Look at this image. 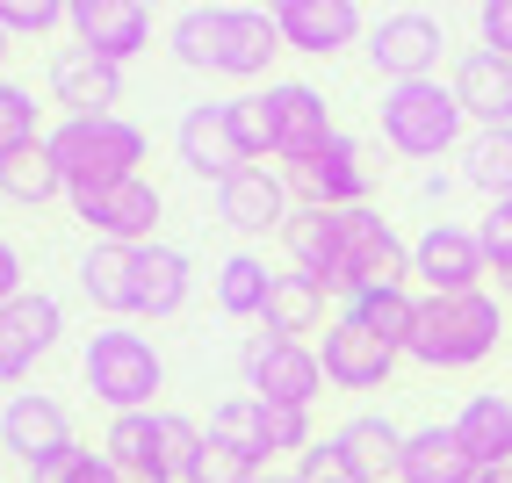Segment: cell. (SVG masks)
I'll list each match as a JSON object with an SVG mask.
<instances>
[{"mask_svg": "<svg viewBox=\"0 0 512 483\" xmlns=\"http://www.w3.org/2000/svg\"><path fill=\"white\" fill-rule=\"evenodd\" d=\"M166 44L195 73L260 80L282 51V29H275V8H231V0H217V8H181L166 22Z\"/></svg>", "mask_w": 512, "mask_h": 483, "instance_id": "cell-1", "label": "cell"}, {"mask_svg": "<svg viewBox=\"0 0 512 483\" xmlns=\"http://www.w3.org/2000/svg\"><path fill=\"white\" fill-rule=\"evenodd\" d=\"M505 339V296L476 289V296H419L412 339H404V361H419L433 375H462L484 368Z\"/></svg>", "mask_w": 512, "mask_h": 483, "instance_id": "cell-2", "label": "cell"}, {"mask_svg": "<svg viewBox=\"0 0 512 483\" xmlns=\"http://www.w3.org/2000/svg\"><path fill=\"white\" fill-rule=\"evenodd\" d=\"M44 145H51L58 174H65V195L80 202V195H101L116 181H138L152 137L130 116H65L58 130H44Z\"/></svg>", "mask_w": 512, "mask_h": 483, "instance_id": "cell-3", "label": "cell"}, {"mask_svg": "<svg viewBox=\"0 0 512 483\" xmlns=\"http://www.w3.org/2000/svg\"><path fill=\"white\" fill-rule=\"evenodd\" d=\"M383 145L397 159H448L455 145H469V116L448 80H404V87H383Z\"/></svg>", "mask_w": 512, "mask_h": 483, "instance_id": "cell-4", "label": "cell"}, {"mask_svg": "<svg viewBox=\"0 0 512 483\" xmlns=\"http://www.w3.org/2000/svg\"><path fill=\"white\" fill-rule=\"evenodd\" d=\"M80 375H87L94 404H109V419H123V411H152V397L166 390V361H159V347H152L145 332H130V325L94 332L87 354H80Z\"/></svg>", "mask_w": 512, "mask_h": 483, "instance_id": "cell-5", "label": "cell"}, {"mask_svg": "<svg viewBox=\"0 0 512 483\" xmlns=\"http://www.w3.org/2000/svg\"><path fill=\"white\" fill-rule=\"evenodd\" d=\"M238 375H246V397L282 404V411H311L318 390H325V361H318V347H303V339H275V332H253V339H246Z\"/></svg>", "mask_w": 512, "mask_h": 483, "instance_id": "cell-6", "label": "cell"}, {"mask_svg": "<svg viewBox=\"0 0 512 483\" xmlns=\"http://www.w3.org/2000/svg\"><path fill=\"white\" fill-rule=\"evenodd\" d=\"M0 447L29 469V476H44L51 462L73 455V411H65L51 390H15L8 404H0Z\"/></svg>", "mask_w": 512, "mask_h": 483, "instance_id": "cell-7", "label": "cell"}, {"mask_svg": "<svg viewBox=\"0 0 512 483\" xmlns=\"http://www.w3.org/2000/svg\"><path fill=\"white\" fill-rule=\"evenodd\" d=\"M412 282H426V296H476L491 282V260L476 246V224H448L433 217L412 238Z\"/></svg>", "mask_w": 512, "mask_h": 483, "instance_id": "cell-8", "label": "cell"}, {"mask_svg": "<svg viewBox=\"0 0 512 483\" xmlns=\"http://www.w3.org/2000/svg\"><path fill=\"white\" fill-rule=\"evenodd\" d=\"M440 44H448V29H440V15H426V8H390L368 29V58H375V73L390 87L440 80Z\"/></svg>", "mask_w": 512, "mask_h": 483, "instance_id": "cell-9", "label": "cell"}, {"mask_svg": "<svg viewBox=\"0 0 512 483\" xmlns=\"http://www.w3.org/2000/svg\"><path fill=\"white\" fill-rule=\"evenodd\" d=\"M65 332V303L51 289H22L15 303H0V390H15L37 375V361L58 347Z\"/></svg>", "mask_w": 512, "mask_h": 483, "instance_id": "cell-10", "label": "cell"}, {"mask_svg": "<svg viewBox=\"0 0 512 483\" xmlns=\"http://www.w3.org/2000/svg\"><path fill=\"white\" fill-rule=\"evenodd\" d=\"M289 195L303 202V210H368V195H375L368 152L339 130L311 166H289Z\"/></svg>", "mask_w": 512, "mask_h": 483, "instance_id": "cell-11", "label": "cell"}, {"mask_svg": "<svg viewBox=\"0 0 512 483\" xmlns=\"http://www.w3.org/2000/svg\"><path fill=\"white\" fill-rule=\"evenodd\" d=\"M73 217L94 231V246H159V217H166V202H159V188L138 174V181H116V188H101V195H80L73 202Z\"/></svg>", "mask_w": 512, "mask_h": 483, "instance_id": "cell-12", "label": "cell"}, {"mask_svg": "<svg viewBox=\"0 0 512 483\" xmlns=\"http://www.w3.org/2000/svg\"><path fill=\"white\" fill-rule=\"evenodd\" d=\"M260 94H267V116H275V159H282V174H289V166H311L339 137L325 94L311 80H267Z\"/></svg>", "mask_w": 512, "mask_h": 483, "instance_id": "cell-13", "label": "cell"}, {"mask_svg": "<svg viewBox=\"0 0 512 483\" xmlns=\"http://www.w3.org/2000/svg\"><path fill=\"white\" fill-rule=\"evenodd\" d=\"M296 217V195H289V174L282 166H238V174L217 188V224L238 231V238H267Z\"/></svg>", "mask_w": 512, "mask_h": 483, "instance_id": "cell-14", "label": "cell"}, {"mask_svg": "<svg viewBox=\"0 0 512 483\" xmlns=\"http://www.w3.org/2000/svg\"><path fill=\"white\" fill-rule=\"evenodd\" d=\"M101 455L116 462L123 483H181L174 440H166V411H123V419H109Z\"/></svg>", "mask_w": 512, "mask_h": 483, "instance_id": "cell-15", "label": "cell"}, {"mask_svg": "<svg viewBox=\"0 0 512 483\" xmlns=\"http://www.w3.org/2000/svg\"><path fill=\"white\" fill-rule=\"evenodd\" d=\"M73 51L130 65L138 51H152V8H138V0H73Z\"/></svg>", "mask_w": 512, "mask_h": 483, "instance_id": "cell-16", "label": "cell"}, {"mask_svg": "<svg viewBox=\"0 0 512 483\" xmlns=\"http://www.w3.org/2000/svg\"><path fill=\"white\" fill-rule=\"evenodd\" d=\"M318 361H325V383H332V390H383L404 354L390 347V339L361 332L354 318H332L325 339H318Z\"/></svg>", "mask_w": 512, "mask_h": 483, "instance_id": "cell-17", "label": "cell"}, {"mask_svg": "<svg viewBox=\"0 0 512 483\" xmlns=\"http://www.w3.org/2000/svg\"><path fill=\"white\" fill-rule=\"evenodd\" d=\"M275 29H282V51L339 58L347 44H361V8L354 0H275Z\"/></svg>", "mask_w": 512, "mask_h": 483, "instance_id": "cell-18", "label": "cell"}, {"mask_svg": "<svg viewBox=\"0 0 512 483\" xmlns=\"http://www.w3.org/2000/svg\"><path fill=\"white\" fill-rule=\"evenodd\" d=\"M174 152H181V166L195 181H210V188H224L238 166V137H231V101H195V109L174 123Z\"/></svg>", "mask_w": 512, "mask_h": 483, "instance_id": "cell-19", "label": "cell"}, {"mask_svg": "<svg viewBox=\"0 0 512 483\" xmlns=\"http://www.w3.org/2000/svg\"><path fill=\"white\" fill-rule=\"evenodd\" d=\"M44 87H51V101H58L65 116H116V101H123V65L65 44V51L51 58Z\"/></svg>", "mask_w": 512, "mask_h": 483, "instance_id": "cell-20", "label": "cell"}, {"mask_svg": "<svg viewBox=\"0 0 512 483\" xmlns=\"http://www.w3.org/2000/svg\"><path fill=\"white\" fill-rule=\"evenodd\" d=\"M448 87H455V101H462L469 130H512V58H498V51H462Z\"/></svg>", "mask_w": 512, "mask_h": 483, "instance_id": "cell-21", "label": "cell"}, {"mask_svg": "<svg viewBox=\"0 0 512 483\" xmlns=\"http://www.w3.org/2000/svg\"><path fill=\"white\" fill-rule=\"evenodd\" d=\"M332 447L347 455L354 483H397V455H404V426L383 411H354L347 426H332Z\"/></svg>", "mask_w": 512, "mask_h": 483, "instance_id": "cell-22", "label": "cell"}, {"mask_svg": "<svg viewBox=\"0 0 512 483\" xmlns=\"http://www.w3.org/2000/svg\"><path fill=\"white\" fill-rule=\"evenodd\" d=\"M448 426H455V440L469 447L476 469H512V397H505V390H476Z\"/></svg>", "mask_w": 512, "mask_h": 483, "instance_id": "cell-23", "label": "cell"}, {"mask_svg": "<svg viewBox=\"0 0 512 483\" xmlns=\"http://www.w3.org/2000/svg\"><path fill=\"white\" fill-rule=\"evenodd\" d=\"M484 469L469 462V447L455 440V426H412L397 455V483H476Z\"/></svg>", "mask_w": 512, "mask_h": 483, "instance_id": "cell-24", "label": "cell"}, {"mask_svg": "<svg viewBox=\"0 0 512 483\" xmlns=\"http://www.w3.org/2000/svg\"><path fill=\"white\" fill-rule=\"evenodd\" d=\"M80 296L101 318H138V253L130 246H94L80 260Z\"/></svg>", "mask_w": 512, "mask_h": 483, "instance_id": "cell-25", "label": "cell"}, {"mask_svg": "<svg viewBox=\"0 0 512 483\" xmlns=\"http://www.w3.org/2000/svg\"><path fill=\"white\" fill-rule=\"evenodd\" d=\"M195 267L181 246H138V318H181Z\"/></svg>", "mask_w": 512, "mask_h": 483, "instance_id": "cell-26", "label": "cell"}, {"mask_svg": "<svg viewBox=\"0 0 512 483\" xmlns=\"http://www.w3.org/2000/svg\"><path fill=\"white\" fill-rule=\"evenodd\" d=\"M282 253H289V274H303V282H332V260H339V224L332 210H303L296 202V217L282 224Z\"/></svg>", "mask_w": 512, "mask_h": 483, "instance_id": "cell-27", "label": "cell"}, {"mask_svg": "<svg viewBox=\"0 0 512 483\" xmlns=\"http://www.w3.org/2000/svg\"><path fill=\"white\" fill-rule=\"evenodd\" d=\"M260 325L275 332V339H303V332H325V289L318 282H303V274H275V289H267V310H260Z\"/></svg>", "mask_w": 512, "mask_h": 483, "instance_id": "cell-28", "label": "cell"}, {"mask_svg": "<svg viewBox=\"0 0 512 483\" xmlns=\"http://www.w3.org/2000/svg\"><path fill=\"white\" fill-rule=\"evenodd\" d=\"M65 195V174H58V159L51 145H29L15 159H0V202H15V210H44V202Z\"/></svg>", "mask_w": 512, "mask_h": 483, "instance_id": "cell-29", "label": "cell"}, {"mask_svg": "<svg viewBox=\"0 0 512 483\" xmlns=\"http://www.w3.org/2000/svg\"><path fill=\"white\" fill-rule=\"evenodd\" d=\"M462 181L484 195V210H491V202H512V130H469Z\"/></svg>", "mask_w": 512, "mask_h": 483, "instance_id": "cell-30", "label": "cell"}, {"mask_svg": "<svg viewBox=\"0 0 512 483\" xmlns=\"http://www.w3.org/2000/svg\"><path fill=\"white\" fill-rule=\"evenodd\" d=\"M339 318H354L361 332L390 339V347L404 354V339H412V318H419V296H412V289H361V296L339 303Z\"/></svg>", "mask_w": 512, "mask_h": 483, "instance_id": "cell-31", "label": "cell"}, {"mask_svg": "<svg viewBox=\"0 0 512 483\" xmlns=\"http://www.w3.org/2000/svg\"><path fill=\"white\" fill-rule=\"evenodd\" d=\"M202 433L224 440V447H238V455L260 462V469H267V455H275V440H267V404H260V397H246V390L224 397V404L210 411V426H202Z\"/></svg>", "mask_w": 512, "mask_h": 483, "instance_id": "cell-32", "label": "cell"}, {"mask_svg": "<svg viewBox=\"0 0 512 483\" xmlns=\"http://www.w3.org/2000/svg\"><path fill=\"white\" fill-rule=\"evenodd\" d=\"M267 289H275V274H267L260 253H231L217 267V310L224 318H260L267 310Z\"/></svg>", "mask_w": 512, "mask_h": 483, "instance_id": "cell-33", "label": "cell"}, {"mask_svg": "<svg viewBox=\"0 0 512 483\" xmlns=\"http://www.w3.org/2000/svg\"><path fill=\"white\" fill-rule=\"evenodd\" d=\"M37 109H44V101L29 94V87L0 80V159H15V152H29V145H44V130H37Z\"/></svg>", "mask_w": 512, "mask_h": 483, "instance_id": "cell-34", "label": "cell"}, {"mask_svg": "<svg viewBox=\"0 0 512 483\" xmlns=\"http://www.w3.org/2000/svg\"><path fill=\"white\" fill-rule=\"evenodd\" d=\"M231 137H238V159H246V166L275 159V116H267V94H238L231 101Z\"/></svg>", "mask_w": 512, "mask_h": 483, "instance_id": "cell-35", "label": "cell"}, {"mask_svg": "<svg viewBox=\"0 0 512 483\" xmlns=\"http://www.w3.org/2000/svg\"><path fill=\"white\" fill-rule=\"evenodd\" d=\"M0 29H8V44H37L51 29H73V8L65 0H0Z\"/></svg>", "mask_w": 512, "mask_h": 483, "instance_id": "cell-36", "label": "cell"}, {"mask_svg": "<svg viewBox=\"0 0 512 483\" xmlns=\"http://www.w3.org/2000/svg\"><path fill=\"white\" fill-rule=\"evenodd\" d=\"M260 476H267L260 462H246L238 447H224V440H210V433H202L195 462L181 469V483H260Z\"/></svg>", "mask_w": 512, "mask_h": 483, "instance_id": "cell-37", "label": "cell"}, {"mask_svg": "<svg viewBox=\"0 0 512 483\" xmlns=\"http://www.w3.org/2000/svg\"><path fill=\"white\" fill-rule=\"evenodd\" d=\"M476 246H484V260H491L498 296H512V202H491V210L476 217Z\"/></svg>", "mask_w": 512, "mask_h": 483, "instance_id": "cell-38", "label": "cell"}, {"mask_svg": "<svg viewBox=\"0 0 512 483\" xmlns=\"http://www.w3.org/2000/svg\"><path fill=\"white\" fill-rule=\"evenodd\" d=\"M37 483H123V476H116V462L101 455V447H73V455L51 462Z\"/></svg>", "mask_w": 512, "mask_h": 483, "instance_id": "cell-39", "label": "cell"}, {"mask_svg": "<svg viewBox=\"0 0 512 483\" xmlns=\"http://www.w3.org/2000/svg\"><path fill=\"white\" fill-rule=\"evenodd\" d=\"M296 483H354V469H347V455L332 447V433L296 455Z\"/></svg>", "mask_w": 512, "mask_h": 483, "instance_id": "cell-40", "label": "cell"}, {"mask_svg": "<svg viewBox=\"0 0 512 483\" xmlns=\"http://www.w3.org/2000/svg\"><path fill=\"white\" fill-rule=\"evenodd\" d=\"M476 51L512 58V0H484V8H476Z\"/></svg>", "mask_w": 512, "mask_h": 483, "instance_id": "cell-41", "label": "cell"}, {"mask_svg": "<svg viewBox=\"0 0 512 483\" xmlns=\"http://www.w3.org/2000/svg\"><path fill=\"white\" fill-rule=\"evenodd\" d=\"M29 289V267H22V253L8 246V238H0V303H15Z\"/></svg>", "mask_w": 512, "mask_h": 483, "instance_id": "cell-42", "label": "cell"}, {"mask_svg": "<svg viewBox=\"0 0 512 483\" xmlns=\"http://www.w3.org/2000/svg\"><path fill=\"white\" fill-rule=\"evenodd\" d=\"M8 51H15V44H8V29H0V80H8Z\"/></svg>", "mask_w": 512, "mask_h": 483, "instance_id": "cell-43", "label": "cell"}, {"mask_svg": "<svg viewBox=\"0 0 512 483\" xmlns=\"http://www.w3.org/2000/svg\"><path fill=\"white\" fill-rule=\"evenodd\" d=\"M476 483H512V469H484V476H476Z\"/></svg>", "mask_w": 512, "mask_h": 483, "instance_id": "cell-44", "label": "cell"}, {"mask_svg": "<svg viewBox=\"0 0 512 483\" xmlns=\"http://www.w3.org/2000/svg\"><path fill=\"white\" fill-rule=\"evenodd\" d=\"M260 483H296V469H289V476H260Z\"/></svg>", "mask_w": 512, "mask_h": 483, "instance_id": "cell-45", "label": "cell"}]
</instances>
